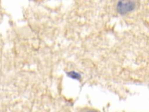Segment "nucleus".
Segmentation results:
<instances>
[{
	"label": "nucleus",
	"mask_w": 149,
	"mask_h": 112,
	"mask_svg": "<svg viewBox=\"0 0 149 112\" xmlns=\"http://www.w3.org/2000/svg\"><path fill=\"white\" fill-rule=\"evenodd\" d=\"M84 112H97L95 110H87V111H85Z\"/></svg>",
	"instance_id": "obj_3"
},
{
	"label": "nucleus",
	"mask_w": 149,
	"mask_h": 112,
	"mask_svg": "<svg viewBox=\"0 0 149 112\" xmlns=\"http://www.w3.org/2000/svg\"><path fill=\"white\" fill-rule=\"evenodd\" d=\"M136 7V4L131 1H122L118 2L116 5V10L121 15H125L129 13Z\"/></svg>",
	"instance_id": "obj_1"
},
{
	"label": "nucleus",
	"mask_w": 149,
	"mask_h": 112,
	"mask_svg": "<svg viewBox=\"0 0 149 112\" xmlns=\"http://www.w3.org/2000/svg\"><path fill=\"white\" fill-rule=\"evenodd\" d=\"M68 75L72 78V79H76V80H79L81 78V76L80 75V74H79L78 72H76L75 71H70V72H68L67 73Z\"/></svg>",
	"instance_id": "obj_2"
}]
</instances>
